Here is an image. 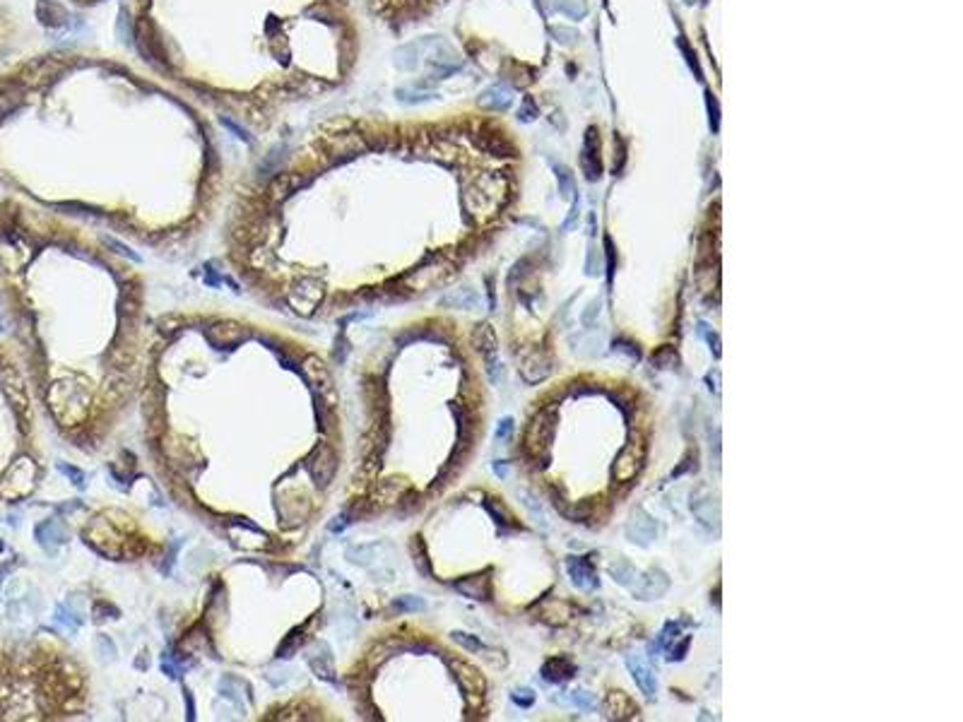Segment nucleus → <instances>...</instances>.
I'll return each instance as SVG.
<instances>
[{
    "mask_svg": "<svg viewBox=\"0 0 963 722\" xmlns=\"http://www.w3.org/2000/svg\"><path fill=\"white\" fill-rule=\"evenodd\" d=\"M518 496L523 499V506H525L528 511H530V515H533L535 523H538L540 527H547V518H545V513H542V508H540V501L535 499V496L530 494V491H525V489L518 491Z\"/></svg>",
    "mask_w": 963,
    "mask_h": 722,
    "instance_id": "obj_31",
    "label": "nucleus"
},
{
    "mask_svg": "<svg viewBox=\"0 0 963 722\" xmlns=\"http://www.w3.org/2000/svg\"><path fill=\"white\" fill-rule=\"evenodd\" d=\"M609 575H612L614 582H619V585L631 587L633 580H636L638 571L626 559H619L617 563H612V566H609Z\"/></svg>",
    "mask_w": 963,
    "mask_h": 722,
    "instance_id": "obj_25",
    "label": "nucleus"
},
{
    "mask_svg": "<svg viewBox=\"0 0 963 722\" xmlns=\"http://www.w3.org/2000/svg\"><path fill=\"white\" fill-rule=\"evenodd\" d=\"M472 344L477 347V351L484 356L486 371H489L494 383H499V361H496V335H494V327L489 323L477 325V330L472 332Z\"/></svg>",
    "mask_w": 963,
    "mask_h": 722,
    "instance_id": "obj_7",
    "label": "nucleus"
},
{
    "mask_svg": "<svg viewBox=\"0 0 963 722\" xmlns=\"http://www.w3.org/2000/svg\"><path fill=\"white\" fill-rule=\"evenodd\" d=\"M576 220H578V203H574V208H571V215H569V220L564 222V232H569V229H574V227H576Z\"/></svg>",
    "mask_w": 963,
    "mask_h": 722,
    "instance_id": "obj_50",
    "label": "nucleus"
},
{
    "mask_svg": "<svg viewBox=\"0 0 963 722\" xmlns=\"http://www.w3.org/2000/svg\"><path fill=\"white\" fill-rule=\"evenodd\" d=\"M22 101H24V87H22V84L20 82L5 84V87L0 89V123H3L8 116H12V113H15L17 108L22 106Z\"/></svg>",
    "mask_w": 963,
    "mask_h": 722,
    "instance_id": "obj_21",
    "label": "nucleus"
},
{
    "mask_svg": "<svg viewBox=\"0 0 963 722\" xmlns=\"http://www.w3.org/2000/svg\"><path fill=\"white\" fill-rule=\"evenodd\" d=\"M108 614H113V616H118V609H116L113 604H108L106 599H96V602L92 604V616H94V621H106V619H111Z\"/></svg>",
    "mask_w": 963,
    "mask_h": 722,
    "instance_id": "obj_38",
    "label": "nucleus"
},
{
    "mask_svg": "<svg viewBox=\"0 0 963 722\" xmlns=\"http://www.w3.org/2000/svg\"><path fill=\"white\" fill-rule=\"evenodd\" d=\"M304 638H306V628H294L287 636V638L282 641V645H279V650H277V658L279 660H289L291 655H294L299 648H301Z\"/></svg>",
    "mask_w": 963,
    "mask_h": 722,
    "instance_id": "obj_27",
    "label": "nucleus"
},
{
    "mask_svg": "<svg viewBox=\"0 0 963 722\" xmlns=\"http://www.w3.org/2000/svg\"><path fill=\"white\" fill-rule=\"evenodd\" d=\"M605 246H607V277L612 280V275H614V248H612V241L605 239Z\"/></svg>",
    "mask_w": 963,
    "mask_h": 722,
    "instance_id": "obj_48",
    "label": "nucleus"
},
{
    "mask_svg": "<svg viewBox=\"0 0 963 722\" xmlns=\"http://www.w3.org/2000/svg\"><path fill=\"white\" fill-rule=\"evenodd\" d=\"M479 303V296L472 289H460L455 294H448L441 299V306H455V308H474Z\"/></svg>",
    "mask_w": 963,
    "mask_h": 722,
    "instance_id": "obj_26",
    "label": "nucleus"
},
{
    "mask_svg": "<svg viewBox=\"0 0 963 722\" xmlns=\"http://www.w3.org/2000/svg\"><path fill=\"white\" fill-rule=\"evenodd\" d=\"M162 670H164V675H169V677H172V679H176V677H179V672H181L179 667L174 665V658H172V655H164Z\"/></svg>",
    "mask_w": 963,
    "mask_h": 722,
    "instance_id": "obj_45",
    "label": "nucleus"
},
{
    "mask_svg": "<svg viewBox=\"0 0 963 722\" xmlns=\"http://www.w3.org/2000/svg\"><path fill=\"white\" fill-rule=\"evenodd\" d=\"M557 181H559V193H562L564 200H574V176L566 167H557Z\"/></svg>",
    "mask_w": 963,
    "mask_h": 722,
    "instance_id": "obj_35",
    "label": "nucleus"
},
{
    "mask_svg": "<svg viewBox=\"0 0 963 722\" xmlns=\"http://www.w3.org/2000/svg\"><path fill=\"white\" fill-rule=\"evenodd\" d=\"M557 422H559L557 407H547L533 417V422H530V427L525 431V451L530 458L545 460L547 455H550L552 443H554V431H557Z\"/></svg>",
    "mask_w": 963,
    "mask_h": 722,
    "instance_id": "obj_1",
    "label": "nucleus"
},
{
    "mask_svg": "<svg viewBox=\"0 0 963 722\" xmlns=\"http://www.w3.org/2000/svg\"><path fill=\"white\" fill-rule=\"evenodd\" d=\"M595 313H600V301H593V303H590V308H588V311L583 313V323H585V325H590V323H593Z\"/></svg>",
    "mask_w": 963,
    "mask_h": 722,
    "instance_id": "obj_49",
    "label": "nucleus"
},
{
    "mask_svg": "<svg viewBox=\"0 0 963 722\" xmlns=\"http://www.w3.org/2000/svg\"><path fill=\"white\" fill-rule=\"evenodd\" d=\"M36 17L51 29L65 27L70 20L68 10H65L60 3H56V0H39V3H36Z\"/></svg>",
    "mask_w": 963,
    "mask_h": 722,
    "instance_id": "obj_20",
    "label": "nucleus"
},
{
    "mask_svg": "<svg viewBox=\"0 0 963 722\" xmlns=\"http://www.w3.org/2000/svg\"><path fill=\"white\" fill-rule=\"evenodd\" d=\"M412 556H414V566H417V571L426 575L429 578L431 575V566H429V559H426V549H424V542H422V537H414V542H412Z\"/></svg>",
    "mask_w": 963,
    "mask_h": 722,
    "instance_id": "obj_32",
    "label": "nucleus"
},
{
    "mask_svg": "<svg viewBox=\"0 0 963 722\" xmlns=\"http://www.w3.org/2000/svg\"><path fill=\"white\" fill-rule=\"evenodd\" d=\"M104 244H106L108 248H116V253H118V256H128V258H133V260H140V258L135 256V253H130V251H128L126 246H121L118 241H113V239H104Z\"/></svg>",
    "mask_w": 963,
    "mask_h": 722,
    "instance_id": "obj_46",
    "label": "nucleus"
},
{
    "mask_svg": "<svg viewBox=\"0 0 963 722\" xmlns=\"http://www.w3.org/2000/svg\"><path fill=\"white\" fill-rule=\"evenodd\" d=\"M626 667H629L636 687L641 689L648 699H653L657 694V682H655V675H653V670H650V665L645 662L641 655H626Z\"/></svg>",
    "mask_w": 963,
    "mask_h": 722,
    "instance_id": "obj_14",
    "label": "nucleus"
},
{
    "mask_svg": "<svg viewBox=\"0 0 963 722\" xmlns=\"http://www.w3.org/2000/svg\"><path fill=\"white\" fill-rule=\"evenodd\" d=\"M321 299H323V289H321L318 280H313V277H304V280L287 294L289 306L301 315L313 313L316 306L321 303Z\"/></svg>",
    "mask_w": 963,
    "mask_h": 722,
    "instance_id": "obj_4",
    "label": "nucleus"
},
{
    "mask_svg": "<svg viewBox=\"0 0 963 722\" xmlns=\"http://www.w3.org/2000/svg\"><path fill=\"white\" fill-rule=\"evenodd\" d=\"M393 609L395 611H424L426 609V602L422 597H414V594H405V597H398L393 602Z\"/></svg>",
    "mask_w": 963,
    "mask_h": 722,
    "instance_id": "obj_34",
    "label": "nucleus"
},
{
    "mask_svg": "<svg viewBox=\"0 0 963 722\" xmlns=\"http://www.w3.org/2000/svg\"><path fill=\"white\" fill-rule=\"evenodd\" d=\"M571 703H574L576 708H581V711H595L597 708V699L590 691H574L571 694Z\"/></svg>",
    "mask_w": 963,
    "mask_h": 722,
    "instance_id": "obj_36",
    "label": "nucleus"
},
{
    "mask_svg": "<svg viewBox=\"0 0 963 722\" xmlns=\"http://www.w3.org/2000/svg\"><path fill=\"white\" fill-rule=\"evenodd\" d=\"M550 373H552V359L545 349H535L533 354H528L521 366V376L525 383H540V380H545Z\"/></svg>",
    "mask_w": 963,
    "mask_h": 722,
    "instance_id": "obj_15",
    "label": "nucleus"
},
{
    "mask_svg": "<svg viewBox=\"0 0 963 722\" xmlns=\"http://www.w3.org/2000/svg\"><path fill=\"white\" fill-rule=\"evenodd\" d=\"M405 491H407L405 479L388 477V479H383V482H379L374 487V491H371V501L376 503V508H379V506H395V503L402 501Z\"/></svg>",
    "mask_w": 963,
    "mask_h": 722,
    "instance_id": "obj_17",
    "label": "nucleus"
},
{
    "mask_svg": "<svg viewBox=\"0 0 963 722\" xmlns=\"http://www.w3.org/2000/svg\"><path fill=\"white\" fill-rule=\"evenodd\" d=\"M653 366H657V368H677V366H679V354H677V349L669 347V344L660 347L653 354Z\"/></svg>",
    "mask_w": 963,
    "mask_h": 722,
    "instance_id": "obj_30",
    "label": "nucleus"
},
{
    "mask_svg": "<svg viewBox=\"0 0 963 722\" xmlns=\"http://www.w3.org/2000/svg\"><path fill=\"white\" fill-rule=\"evenodd\" d=\"M677 636H679V626H677L674 621L665 624V628L660 631V636H657V641L653 643V645H650V650H653L655 655H657V653H662V650H667V648L677 641Z\"/></svg>",
    "mask_w": 963,
    "mask_h": 722,
    "instance_id": "obj_28",
    "label": "nucleus"
},
{
    "mask_svg": "<svg viewBox=\"0 0 963 722\" xmlns=\"http://www.w3.org/2000/svg\"><path fill=\"white\" fill-rule=\"evenodd\" d=\"M450 667L455 670V677H458L460 687L467 691V694H479L484 691V679L479 677V672L474 667L465 665V662H450Z\"/></svg>",
    "mask_w": 963,
    "mask_h": 722,
    "instance_id": "obj_23",
    "label": "nucleus"
},
{
    "mask_svg": "<svg viewBox=\"0 0 963 722\" xmlns=\"http://www.w3.org/2000/svg\"><path fill=\"white\" fill-rule=\"evenodd\" d=\"M585 268H588V275H597V268H595V248H593V246H590L588 265H585Z\"/></svg>",
    "mask_w": 963,
    "mask_h": 722,
    "instance_id": "obj_52",
    "label": "nucleus"
},
{
    "mask_svg": "<svg viewBox=\"0 0 963 722\" xmlns=\"http://www.w3.org/2000/svg\"><path fill=\"white\" fill-rule=\"evenodd\" d=\"M643 460H645V451L641 443H636V441L626 443L612 465V479L617 484H629L631 479H636V475L641 472Z\"/></svg>",
    "mask_w": 963,
    "mask_h": 722,
    "instance_id": "obj_3",
    "label": "nucleus"
},
{
    "mask_svg": "<svg viewBox=\"0 0 963 722\" xmlns=\"http://www.w3.org/2000/svg\"><path fill=\"white\" fill-rule=\"evenodd\" d=\"M626 537H629L631 542L645 547V544H650L657 537V520L648 511H643V508H636V511L631 513L629 525H626Z\"/></svg>",
    "mask_w": 963,
    "mask_h": 722,
    "instance_id": "obj_9",
    "label": "nucleus"
},
{
    "mask_svg": "<svg viewBox=\"0 0 963 722\" xmlns=\"http://www.w3.org/2000/svg\"><path fill=\"white\" fill-rule=\"evenodd\" d=\"M135 667H138V670H145V667H150V660L138 658V660H135Z\"/></svg>",
    "mask_w": 963,
    "mask_h": 722,
    "instance_id": "obj_55",
    "label": "nucleus"
},
{
    "mask_svg": "<svg viewBox=\"0 0 963 722\" xmlns=\"http://www.w3.org/2000/svg\"><path fill=\"white\" fill-rule=\"evenodd\" d=\"M583 174L588 181H597L602 176V164H600V137H597V130L590 128L588 135H585L583 142Z\"/></svg>",
    "mask_w": 963,
    "mask_h": 722,
    "instance_id": "obj_16",
    "label": "nucleus"
},
{
    "mask_svg": "<svg viewBox=\"0 0 963 722\" xmlns=\"http://www.w3.org/2000/svg\"><path fill=\"white\" fill-rule=\"evenodd\" d=\"M308 184H311V179L304 174H279L272 179V184L267 186V200L277 205V203H282V200H287L289 196H294L296 191L306 188Z\"/></svg>",
    "mask_w": 963,
    "mask_h": 722,
    "instance_id": "obj_10",
    "label": "nucleus"
},
{
    "mask_svg": "<svg viewBox=\"0 0 963 722\" xmlns=\"http://www.w3.org/2000/svg\"><path fill=\"white\" fill-rule=\"evenodd\" d=\"M479 101L486 108H496V111H499V108H506L511 104V94L506 92V89H501V87H494V89H489V92L482 94Z\"/></svg>",
    "mask_w": 963,
    "mask_h": 722,
    "instance_id": "obj_29",
    "label": "nucleus"
},
{
    "mask_svg": "<svg viewBox=\"0 0 963 722\" xmlns=\"http://www.w3.org/2000/svg\"><path fill=\"white\" fill-rule=\"evenodd\" d=\"M186 323H188V320L179 318V315H172V318H162V320H160V330L164 332V335H172V332L181 330V327H184Z\"/></svg>",
    "mask_w": 963,
    "mask_h": 722,
    "instance_id": "obj_39",
    "label": "nucleus"
},
{
    "mask_svg": "<svg viewBox=\"0 0 963 722\" xmlns=\"http://www.w3.org/2000/svg\"><path fill=\"white\" fill-rule=\"evenodd\" d=\"M511 699H513V703H518L521 708H530L535 703V694L530 689H518L511 694Z\"/></svg>",
    "mask_w": 963,
    "mask_h": 722,
    "instance_id": "obj_41",
    "label": "nucleus"
},
{
    "mask_svg": "<svg viewBox=\"0 0 963 722\" xmlns=\"http://www.w3.org/2000/svg\"><path fill=\"white\" fill-rule=\"evenodd\" d=\"M222 123L227 125V128H229L231 132H234V135L239 137V140H246V142H251V137H248V132H246V130H241L239 125L234 123V120H229V118H222Z\"/></svg>",
    "mask_w": 963,
    "mask_h": 722,
    "instance_id": "obj_47",
    "label": "nucleus"
},
{
    "mask_svg": "<svg viewBox=\"0 0 963 722\" xmlns=\"http://www.w3.org/2000/svg\"><path fill=\"white\" fill-rule=\"evenodd\" d=\"M576 675V667L569 658H552L542 667V677L552 684H564Z\"/></svg>",
    "mask_w": 963,
    "mask_h": 722,
    "instance_id": "obj_22",
    "label": "nucleus"
},
{
    "mask_svg": "<svg viewBox=\"0 0 963 722\" xmlns=\"http://www.w3.org/2000/svg\"><path fill=\"white\" fill-rule=\"evenodd\" d=\"M441 277H446V263H429V265H422V268H417V270H410L405 277H402V282H405L410 289L422 291V289L434 287V284L441 280Z\"/></svg>",
    "mask_w": 963,
    "mask_h": 722,
    "instance_id": "obj_13",
    "label": "nucleus"
},
{
    "mask_svg": "<svg viewBox=\"0 0 963 722\" xmlns=\"http://www.w3.org/2000/svg\"><path fill=\"white\" fill-rule=\"evenodd\" d=\"M306 472L316 482V487L321 489H325L333 482L335 472H338V453H335L330 443H321V446L313 448V453H311L306 463Z\"/></svg>",
    "mask_w": 963,
    "mask_h": 722,
    "instance_id": "obj_2",
    "label": "nucleus"
},
{
    "mask_svg": "<svg viewBox=\"0 0 963 722\" xmlns=\"http://www.w3.org/2000/svg\"><path fill=\"white\" fill-rule=\"evenodd\" d=\"M706 380H708V383H711V385H708L711 390L720 393V385H718V383H720V371H713V373H708V376H706Z\"/></svg>",
    "mask_w": 963,
    "mask_h": 722,
    "instance_id": "obj_51",
    "label": "nucleus"
},
{
    "mask_svg": "<svg viewBox=\"0 0 963 722\" xmlns=\"http://www.w3.org/2000/svg\"><path fill=\"white\" fill-rule=\"evenodd\" d=\"M308 665H311V670H313V675L323 679V682H330V684H338V679H335V667H333V658L330 655H313V658L308 660Z\"/></svg>",
    "mask_w": 963,
    "mask_h": 722,
    "instance_id": "obj_24",
    "label": "nucleus"
},
{
    "mask_svg": "<svg viewBox=\"0 0 963 722\" xmlns=\"http://www.w3.org/2000/svg\"><path fill=\"white\" fill-rule=\"evenodd\" d=\"M566 571H569V578L578 590H595V587L600 585V582H597L595 566L588 556H571V559L566 561Z\"/></svg>",
    "mask_w": 963,
    "mask_h": 722,
    "instance_id": "obj_12",
    "label": "nucleus"
},
{
    "mask_svg": "<svg viewBox=\"0 0 963 722\" xmlns=\"http://www.w3.org/2000/svg\"><path fill=\"white\" fill-rule=\"evenodd\" d=\"M0 330H3V325H0Z\"/></svg>",
    "mask_w": 963,
    "mask_h": 722,
    "instance_id": "obj_57",
    "label": "nucleus"
},
{
    "mask_svg": "<svg viewBox=\"0 0 963 722\" xmlns=\"http://www.w3.org/2000/svg\"><path fill=\"white\" fill-rule=\"evenodd\" d=\"M511 434H513V419H511V417H506V419L499 422L496 439H499V441H508V439H511Z\"/></svg>",
    "mask_w": 963,
    "mask_h": 722,
    "instance_id": "obj_44",
    "label": "nucleus"
},
{
    "mask_svg": "<svg viewBox=\"0 0 963 722\" xmlns=\"http://www.w3.org/2000/svg\"><path fill=\"white\" fill-rule=\"evenodd\" d=\"M3 549H5V547H3V544H0V551H3Z\"/></svg>",
    "mask_w": 963,
    "mask_h": 722,
    "instance_id": "obj_56",
    "label": "nucleus"
},
{
    "mask_svg": "<svg viewBox=\"0 0 963 722\" xmlns=\"http://www.w3.org/2000/svg\"><path fill=\"white\" fill-rule=\"evenodd\" d=\"M614 351H619V354H626L629 356L631 361H638V349H636V344H631V342H626V339H614Z\"/></svg>",
    "mask_w": 963,
    "mask_h": 722,
    "instance_id": "obj_40",
    "label": "nucleus"
},
{
    "mask_svg": "<svg viewBox=\"0 0 963 722\" xmlns=\"http://www.w3.org/2000/svg\"><path fill=\"white\" fill-rule=\"evenodd\" d=\"M689 506H691V513L696 515V520L703 527H708V530H718V527H720V503H718V499L708 489L701 487L694 491Z\"/></svg>",
    "mask_w": 963,
    "mask_h": 722,
    "instance_id": "obj_5",
    "label": "nucleus"
},
{
    "mask_svg": "<svg viewBox=\"0 0 963 722\" xmlns=\"http://www.w3.org/2000/svg\"><path fill=\"white\" fill-rule=\"evenodd\" d=\"M369 150L367 140H364L362 132H335L330 137V154L333 162H345L357 157L359 152Z\"/></svg>",
    "mask_w": 963,
    "mask_h": 722,
    "instance_id": "obj_11",
    "label": "nucleus"
},
{
    "mask_svg": "<svg viewBox=\"0 0 963 722\" xmlns=\"http://www.w3.org/2000/svg\"><path fill=\"white\" fill-rule=\"evenodd\" d=\"M186 701H188V718L193 720V713H195V706H193V696H191V691H186Z\"/></svg>",
    "mask_w": 963,
    "mask_h": 722,
    "instance_id": "obj_54",
    "label": "nucleus"
},
{
    "mask_svg": "<svg viewBox=\"0 0 963 722\" xmlns=\"http://www.w3.org/2000/svg\"><path fill=\"white\" fill-rule=\"evenodd\" d=\"M453 587L467 599H477V602L491 599V578L486 573L467 575V578H462V580H455Z\"/></svg>",
    "mask_w": 963,
    "mask_h": 722,
    "instance_id": "obj_18",
    "label": "nucleus"
},
{
    "mask_svg": "<svg viewBox=\"0 0 963 722\" xmlns=\"http://www.w3.org/2000/svg\"><path fill=\"white\" fill-rule=\"evenodd\" d=\"M605 711L612 720H629L638 713V708L626 694H621V691H609L605 699Z\"/></svg>",
    "mask_w": 963,
    "mask_h": 722,
    "instance_id": "obj_19",
    "label": "nucleus"
},
{
    "mask_svg": "<svg viewBox=\"0 0 963 722\" xmlns=\"http://www.w3.org/2000/svg\"><path fill=\"white\" fill-rule=\"evenodd\" d=\"M667 587H669L667 573H662L660 568H650V571H645V573L638 571L636 580H633V585L629 590L633 592V597H638V599H657L667 592Z\"/></svg>",
    "mask_w": 963,
    "mask_h": 722,
    "instance_id": "obj_6",
    "label": "nucleus"
},
{
    "mask_svg": "<svg viewBox=\"0 0 963 722\" xmlns=\"http://www.w3.org/2000/svg\"><path fill=\"white\" fill-rule=\"evenodd\" d=\"M494 475L501 477V479L508 477V465H506V463H494Z\"/></svg>",
    "mask_w": 963,
    "mask_h": 722,
    "instance_id": "obj_53",
    "label": "nucleus"
},
{
    "mask_svg": "<svg viewBox=\"0 0 963 722\" xmlns=\"http://www.w3.org/2000/svg\"><path fill=\"white\" fill-rule=\"evenodd\" d=\"M205 337L212 347L222 351V349H234V347H239L241 342H246L248 330L241 325H234V323H217V325L207 327Z\"/></svg>",
    "mask_w": 963,
    "mask_h": 722,
    "instance_id": "obj_8",
    "label": "nucleus"
},
{
    "mask_svg": "<svg viewBox=\"0 0 963 722\" xmlns=\"http://www.w3.org/2000/svg\"><path fill=\"white\" fill-rule=\"evenodd\" d=\"M347 354H350V342H347L345 337H340V339H338V344H335V351H333L335 361H338V363H345V361H347Z\"/></svg>",
    "mask_w": 963,
    "mask_h": 722,
    "instance_id": "obj_43",
    "label": "nucleus"
},
{
    "mask_svg": "<svg viewBox=\"0 0 963 722\" xmlns=\"http://www.w3.org/2000/svg\"><path fill=\"white\" fill-rule=\"evenodd\" d=\"M58 470L63 472V475L72 477V482H75V484H77V487H80V489L84 487V472H82V470H77V467H68V465H63V463L58 465Z\"/></svg>",
    "mask_w": 963,
    "mask_h": 722,
    "instance_id": "obj_42",
    "label": "nucleus"
},
{
    "mask_svg": "<svg viewBox=\"0 0 963 722\" xmlns=\"http://www.w3.org/2000/svg\"><path fill=\"white\" fill-rule=\"evenodd\" d=\"M318 422H321V429L325 434H333L335 431V407H328V405H323L318 402Z\"/></svg>",
    "mask_w": 963,
    "mask_h": 722,
    "instance_id": "obj_37",
    "label": "nucleus"
},
{
    "mask_svg": "<svg viewBox=\"0 0 963 722\" xmlns=\"http://www.w3.org/2000/svg\"><path fill=\"white\" fill-rule=\"evenodd\" d=\"M450 638L458 643L460 648H465L467 653H482V650H486V645L477 638V636H470V633H465V631H453V633H450Z\"/></svg>",
    "mask_w": 963,
    "mask_h": 722,
    "instance_id": "obj_33",
    "label": "nucleus"
}]
</instances>
